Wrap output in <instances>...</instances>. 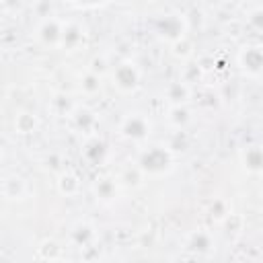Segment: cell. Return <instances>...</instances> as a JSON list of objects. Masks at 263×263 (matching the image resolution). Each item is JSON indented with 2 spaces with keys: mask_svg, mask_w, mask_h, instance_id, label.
I'll use <instances>...</instances> for the list:
<instances>
[{
  "mask_svg": "<svg viewBox=\"0 0 263 263\" xmlns=\"http://www.w3.org/2000/svg\"><path fill=\"white\" fill-rule=\"evenodd\" d=\"M95 236H97L95 234V228L88 222H78L70 230V238H72V242L76 247H88L95 240Z\"/></svg>",
  "mask_w": 263,
  "mask_h": 263,
  "instance_id": "obj_13",
  "label": "cell"
},
{
  "mask_svg": "<svg viewBox=\"0 0 263 263\" xmlns=\"http://www.w3.org/2000/svg\"><path fill=\"white\" fill-rule=\"evenodd\" d=\"M70 121H72V127L82 134V132H90V129L95 127L97 117H95V113H92L90 109H86V107H74V111L70 113Z\"/></svg>",
  "mask_w": 263,
  "mask_h": 263,
  "instance_id": "obj_11",
  "label": "cell"
},
{
  "mask_svg": "<svg viewBox=\"0 0 263 263\" xmlns=\"http://www.w3.org/2000/svg\"><path fill=\"white\" fill-rule=\"evenodd\" d=\"M138 166L146 173V175H164L173 168V150L168 146H162V144H154V146H148L144 150H140L138 154Z\"/></svg>",
  "mask_w": 263,
  "mask_h": 263,
  "instance_id": "obj_1",
  "label": "cell"
},
{
  "mask_svg": "<svg viewBox=\"0 0 263 263\" xmlns=\"http://www.w3.org/2000/svg\"><path fill=\"white\" fill-rule=\"evenodd\" d=\"M101 90V74L88 70L80 76V92L86 95V97H92Z\"/></svg>",
  "mask_w": 263,
  "mask_h": 263,
  "instance_id": "obj_18",
  "label": "cell"
},
{
  "mask_svg": "<svg viewBox=\"0 0 263 263\" xmlns=\"http://www.w3.org/2000/svg\"><path fill=\"white\" fill-rule=\"evenodd\" d=\"M187 247L193 249V251H197V253L208 251V249L212 247V236H210V232H205V230L193 232V234L189 236V240H187Z\"/></svg>",
  "mask_w": 263,
  "mask_h": 263,
  "instance_id": "obj_19",
  "label": "cell"
},
{
  "mask_svg": "<svg viewBox=\"0 0 263 263\" xmlns=\"http://www.w3.org/2000/svg\"><path fill=\"white\" fill-rule=\"evenodd\" d=\"M109 78H111L113 88L121 95H132L142 84V72H140L138 64L132 60H121L117 66H111Z\"/></svg>",
  "mask_w": 263,
  "mask_h": 263,
  "instance_id": "obj_2",
  "label": "cell"
},
{
  "mask_svg": "<svg viewBox=\"0 0 263 263\" xmlns=\"http://www.w3.org/2000/svg\"><path fill=\"white\" fill-rule=\"evenodd\" d=\"M154 29L162 39H166L171 43L185 37V21L181 18V14H162L156 21Z\"/></svg>",
  "mask_w": 263,
  "mask_h": 263,
  "instance_id": "obj_6",
  "label": "cell"
},
{
  "mask_svg": "<svg viewBox=\"0 0 263 263\" xmlns=\"http://www.w3.org/2000/svg\"><path fill=\"white\" fill-rule=\"evenodd\" d=\"M164 97L171 105H185L191 97V88L187 80H175L164 88Z\"/></svg>",
  "mask_w": 263,
  "mask_h": 263,
  "instance_id": "obj_10",
  "label": "cell"
},
{
  "mask_svg": "<svg viewBox=\"0 0 263 263\" xmlns=\"http://www.w3.org/2000/svg\"><path fill=\"white\" fill-rule=\"evenodd\" d=\"M64 25L66 21L64 18H58V16H45L37 29H35V37L37 41L43 45V47H60L62 43V35H64Z\"/></svg>",
  "mask_w": 263,
  "mask_h": 263,
  "instance_id": "obj_4",
  "label": "cell"
},
{
  "mask_svg": "<svg viewBox=\"0 0 263 263\" xmlns=\"http://www.w3.org/2000/svg\"><path fill=\"white\" fill-rule=\"evenodd\" d=\"M240 162L249 173H263V146H247L240 152Z\"/></svg>",
  "mask_w": 263,
  "mask_h": 263,
  "instance_id": "obj_9",
  "label": "cell"
},
{
  "mask_svg": "<svg viewBox=\"0 0 263 263\" xmlns=\"http://www.w3.org/2000/svg\"><path fill=\"white\" fill-rule=\"evenodd\" d=\"M37 123H39V121H37L35 113H29V111L16 113V115H14V121H12L16 134H31V132H35Z\"/></svg>",
  "mask_w": 263,
  "mask_h": 263,
  "instance_id": "obj_17",
  "label": "cell"
},
{
  "mask_svg": "<svg viewBox=\"0 0 263 263\" xmlns=\"http://www.w3.org/2000/svg\"><path fill=\"white\" fill-rule=\"evenodd\" d=\"M152 132V123L144 113H127L119 123V134L132 142H144Z\"/></svg>",
  "mask_w": 263,
  "mask_h": 263,
  "instance_id": "obj_3",
  "label": "cell"
},
{
  "mask_svg": "<svg viewBox=\"0 0 263 263\" xmlns=\"http://www.w3.org/2000/svg\"><path fill=\"white\" fill-rule=\"evenodd\" d=\"M249 23L255 31H263V8H255L249 12Z\"/></svg>",
  "mask_w": 263,
  "mask_h": 263,
  "instance_id": "obj_22",
  "label": "cell"
},
{
  "mask_svg": "<svg viewBox=\"0 0 263 263\" xmlns=\"http://www.w3.org/2000/svg\"><path fill=\"white\" fill-rule=\"evenodd\" d=\"M238 66L249 76H263V45H247L238 51Z\"/></svg>",
  "mask_w": 263,
  "mask_h": 263,
  "instance_id": "obj_5",
  "label": "cell"
},
{
  "mask_svg": "<svg viewBox=\"0 0 263 263\" xmlns=\"http://www.w3.org/2000/svg\"><path fill=\"white\" fill-rule=\"evenodd\" d=\"M82 156H84V160L88 164H101L105 160V156H107V146L101 140L92 138V140L86 142V146L82 150Z\"/></svg>",
  "mask_w": 263,
  "mask_h": 263,
  "instance_id": "obj_14",
  "label": "cell"
},
{
  "mask_svg": "<svg viewBox=\"0 0 263 263\" xmlns=\"http://www.w3.org/2000/svg\"><path fill=\"white\" fill-rule=\"evenodd\" d=\"M166 119H168V123H171L173 127L183 129V127L191 121V113H189V109H187L185 105H171Z\"/></svg>",
  "mask_w": 263,
  "mask_h": 263,
  "instance_id": "obj_15",
  "label": "cell"
},
{
  "mask_svg": "<svg viewBox=\"0 0 263 263\" xmlns=\"http://www.w3.org/2000/svg\"><path fill=\"white\" fill-rule=\"evenodd\" d=\"M212 218L214 220H226V216L230 214L228 212V205H226V201H222V199H216L214 203H212Z\"/></svg>",
  "mask_w": 263,
  "mask_h": 263,
  "instance_id": "obj_21",
  "label": "cell"
},
{
  "mask_svg": "<svg viewBox=\"0 0 263 263\" xmlns=\"http://www.w3.org/2000/svg\"><path fill=\"white\" fill-rule=\"evenodd\" d=\"M119 187H121V185H119L117 177H109V175H101V177H97V179L92 181V193H95V197H97L99 201H103V203H111V201L115 199Z\"/></svg>",
  "mask_w": 263,
  "mask_h": 263,
  "instance_id": "obj_8",
  "label": "cell"
},
{
  "mask_svg": "<svg viewBox=\"0 0 263 263\" xmlns=\"http://www.w3.org/2000/svg\"><path fill=\"white\" fill-rule=\"evenodd\" d=\"M86 37L88 35H86V29L82 27V23H78V21H66L60 49L78 51V49H82L86 45Z\"/></svg>",
  "mask_w": 263,
  "mask_h": 263,
  "instance_id": "obj_7",
  "label": "cell"
},
{
  "mask_svg": "<svg viewBox=\"0 0 263 263\" xmlns=\"http://www.w3.org/2000/svg\"><path fill=\"white\" fill-rule=\"evenodd\" d=\"M58 189L64 195H76L80 191V177L76 173H72V171L62 173L60 179H58Z\"/></svg>",
  "mask_w": 263,
  "mask_h": 263,
  "instance_id": "obj_16",
  "label": "cell"
},
{
  "mask_svg": "<svg viewBox=\"0 0 263 263\" xmlns=\"http://www.w3.org/2000/svg\"><path fill=\"white\" fill-rule=\"evenodd\" d=\"M74 4H80V6H97V4H103L107 0H70Z\"/></svg>",
  "mask_w": 263,
  "mask_h": 263,
  "instance_id": "obj_23",
  "label": "cell"
},
{
  "mask_svg": "<svg viewBox=\"0 0 263 263\" xmlns=\"http://www.w3.org/2000/svg\"><path fill=\"white\" fill-rule=\"evenodd\" d=\"M191 51H193V45H191V41L187 37H181V39L173 41V53L177 58H189Z\"/></svg>",
  "mask_w": 263,
  "mask_h": 263,
  "instance_id": "obj_20",
  "label": "cell"
},
{
  "mask_svg": "<svg viewBox=\"0 0 263 263\" xmlns=\"http://www.w3.org/2000/svg\"><path fill=\"white\" fill-rule=\"evenodd\" d=\"M144 177H146V173L138 166V162H136V164H127V166H123V168L117 173L119 185H121V187H132V189L142 187Z\"/></svg>",
  "mask_w": 263,
  "mask_h": 263,
  "instance_id": "obj_12",
  "label": "cell"
}]
</instances>
